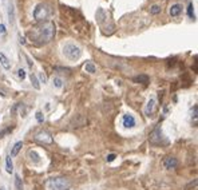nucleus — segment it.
<instances>
[{
	"instance_id": "obj_1",
	"label": "nucleus",
	"mask_w": 198,
	"mask_h": 190,
	"mask_svg": "<svg viewBox=\"0 0 198 190\" xmlns=\"http://www.w3.org/2000/svg\"><path fill=\"white\" fill-rule=\"evenodd\" d=\"M27 36L35 46H44L51 42L55 36V24L50 20H46L42 24L31 28L27 32Z\"/></svg>"
},
{
	"instance_id": "obj_2",
	"label": "nucleus",
	"mask_w": 198,
	"mask_h": 190,
	"mask_svg": "<svg viewBox=\"0 0 198 190\" xmlns=\"http://www.w3.org/2000/svg\"><path fill=\"white\" fill-rule=\"evenodd\" d=\"M63 54L66 58H68L70 60H78L82 56V50L74 43H67L63 47Z\"/></svg>"
},
{
	"instance_id": "obj_3",
	"label": "nucleus",
	"mask_w": 198,
	"mask_h": 190,
	"mask_svg": "<svg viewBox=\"0 0 198 190\" xmlns=\"http://www.w3.org/2000/svg\"><path fill=\"white\" fill-rule=\"evenodd\" d=\"M50 13H51V10H50V7L47 6V4L44 3H40L38 4L36 7L34 8V19L36 21H46V19L50 16Z\"/></svg>"
},
{
	"instance_id": "obj_4",
	"label": "nucleus",
	"mask_w": 198,
	"mask_h": 190,
	"mask_svg": "<svg viewBox=\"0 0 198 190\" xmlns=\"http://www.w3.org/2000/svg\"><path fill=\"white\" fill-rule=\"evenodd\" d=\"M68 186H70V181L63 177L52 178L48 181V188L51 190H66L68 189Z\"/></svg>"
},
{
	"instance_id": "obj_5",
	"label": "nucleus",
	"mask_w": 198,
	"mask_h": 190,
	"mask_svg": "<svg viewBox=\"0 0 198 190\" xmlns=\"http://www.w3.org/2000/svg\"><path fill=\"white\" fill-rule=\"evenodd\" d=\"M35 139H36L39 143H43V145H51L54 142L52 137L47 133V131H40V133H38Z\"/></svg>"
},
{
	"instance_id": "obj_6",
	"label": "nucleus",
	"mask_w": 198,
	"mask_h": 190,
	"mask_svg": "<svg viewBox=\"0 0 198 190\" xmlns=\"http://www.w3.org/2000/svg\"><path fill=\"white\" fill-rule=\"evenodd\" d=\"M155 108H157V101L154 98H150L147 101V103H146V107H145V114L147 115V116H150V115H153L155 112Z\"/></svg>"
},
{
	"instance_id": "obj_7",
	"label": "nucleus",
	"mask_w": 198,
	"mask_h": 190,
	"mask_svg": "<svg viewBox=\"0 0 198 190\" xmlns=\"http://www.w3.org/2000/svg\"><path fill=\"white\" fill-rule=\"evenodd\" d=\"M148 141H150V143H154V145H159L162 142V133L159 127H157L153 133L150 134V137H148Z\"/></svg>"
},
{
	"instance_id": "obj_8",
	"label": "nucleus",
	"mask_w": 198,
	"mask_h": 190,
	"mask_svg": "<svg viewBox=\"0 0 198 190\" xmlns=\"http://www.w3.org/2000/svg\"><path fill=\"white\" fill-rule=\"evenodd\" d=\"M182 10H183L182 4L181 3H175V4H173V6L169 8V13H170V16H172V17H177V16H179L182 13Z\"/></svg>"
},
{
	"instance_id": "obj_9",
	"label": "nucleus",
	"mask_w": 198,
	"mask_h": 190,
	"mask_svg": "<svg viewBox=\"0 0 198 190\" xmlns=\"http://www.w3.org/2000/svg\"><path fill=\"white\" fill-rule=\"evenodd\" d=\"M163 166L166 169H175L178 166V161L174 157H166L163 159Z\"/></svg>"
},
{
	"instance_id": "obj_10",
	"label": "nucleus",
	"mask_w": 198,
	"mask_h": 190,
	"mask_svg": "<svg viewBox=\"0 0 198 190\" xmlns=\"http://www.w3.org/2000/svg\"><path fill=\"white\" fill-rule=\"evenodd\" d=\"M122 123L125 127H134V126H135V118L130 114H126V115H123Z\"/></svg>"
},
{
	"instance_id": "obj_11",
	"label": "nucleus",
	"mask_w": 198,
	"mask_h": 190,
	"mask_svg": "<svg viewBox=\"0 0 198 190\" xmlns=\"http://www.w3.org/2000/svg\"><path fill=\"white\" fill-rule=\"evenodd\" d=\"M0 64L3 66V69L4 70H10L11 69V62H10V59L4 55L3 52H0Z\"/></svg>"
},
{
	"instance_id": "obj_12",
	"label": "nucleus",
	"mask_w": 198,
	"mask_h": 190,
	"mask_svg": "<svg viewBox=\"0 0 198 190\" xmlns=\"http://www.w3.org/2000/svg\"><path fill=\"white\" fill-rule=\"evenodd\" d=\"M8 20H10L11 24L15 23V8H13V3H10V6H8Z\"/></svg>"
},
{
	"instance_id": "obj_13",
	"label": "nucleus",
	"mask_w": 198,
	"mask_h": 190,
	"mask_svg": "<svg viewBox=\"0 0 198 190\" xmlns=\"http://www.w3.org/2000/svg\"><path fill=\"white\" fill-rule=\"evenodd\" d=\"M21 147H23V142H21V141L16 142L15 145H13L12 150H11V157H16L17 154H19V151L21 150Z\"/></svg>"
},
{
	"instance_id": "obj_14",
	"label": "nucleus",
	"mask_w": 198,
	"mask_h": 190,
	"mask_svg": "<svg viewBox=\"0 0 198 190\" xmlns=\"http://www.w3.org/2000/svg\"><path fill=\"white\" fill-rule=\"evenodd\" d=\"M133 80H134L135 83L147 84V83H148V76H147V75H138V76H134Z\"/></svg>"
},
{
	"instance_id": "obj_15",
	"label": "nucleus",
	"mask_w": 198,
	"mask_h": 190,
	"mask_svg": "<svg viewBox=\"0 0 198 190\" xmlns=\"http://www.w3.org/2000/svg\"><path fill=\"white\" fill-rule=\"evenodd\" d=\"M84 71L88 72V74H94V72L97 71V67L94 66V63L91 62H87L86 64H84Z\"/></svg>"
},
{
	"instance_id": "obj_16",
	"label": "nucleus",
	"mask_w": 198,
	"mask_h": 190,
	"mask_svg": "<svg viewBox=\"0 0 198 190\" xmlns=\"http://www.w3.org/2000/svg\"><path fill=\"white\" fill-rule=\"evenodd\" d=\"M6 170H7V173H12L13 171V165H12V161H11L10 155L6 158Z\"/></svg>"
},
{
	"instance_id": "obj_17",
	"label": "nucleus",
	"mask_w": 198,
	"mask_h": 190,
	"mask_svg": "<svg viewBox=\"0 0 198 190\" xmlns=\"http://www.w3.org/2000/svg\"><path fill=\"white\" fill-rule=\"evenodd\" d=\"M15 186H16V190H23V182H21V179L19 175H15Z\"/></svg>"
},
{
	"instance_id": "obj_18",
	"label": "nucleus",
	"mask_w": 198,
	"mask_h": 190,
	"mask_svg": "<svg viewBox=\"0 0 198 190\" xmlns=\"http://www.w3.org/2000/svg\"><path fill=\"white\" fill-rule=\"evenodd\" d=\"M159 12H161V7L158 4H154V6L150 7V13H153V15H158Z\"/></svg>"
},
{
	"instance_id": "obj_19",
	"label": "nucleus",
	"mask_w": 198,
	"mask_h": 190,
	"mask_svg": "<svg viewBox=\"0 0 198 190\" xmlns=\"http://www.w3.org/2000/svg\"><path fill=\"white\" fill-rule=\"evenodd\" d=\"M31 83L34 84V87L39 90L40 88V86H39V82H38V78H36V75H34V74H31Z\"/></svg>"
},
{
	"instance_id": "obj_20",
	"label": "nucleus",
	"mask_w": 198,
	"mask_h": 190,
	"mask_svg": "<svg viewBox=\"0 0 198 190\" xmlns=\"http://www.w3.org/2000/svg\"><path fill=\"white\" fill-rule=\"evenodd\" d=\"M193 8H194V6H193V3H189V7H187V15L190 19H194V11H193Z\"/></svg>"
},
{
	"instance_id": "obj_21",
	"label": "nucleus",
	"mask_w": 198,
	"mask_h": 190,
	"mask_svg": "<svg viewBox=\"0 0 198 190\" xmlns=\"http://www.w3.org/2000/svg\"><path fill=\"white\" fill-rule=\"evenodd\" d=\"M54 86H55L56 88H62L63 86V80L60 78H54Z\"/></svg>"
},
{
	"instance_id": "obj_22",
	"label": "nucleus",
	"mask_w": 198,
	"mask_h": 190,
	"mask_svg": "<svg viewBox=\"0 0 198 190\" xmlns=\"http://www.w3.org/2000/svg\"><path fill=\"white\" fill-rule=\"evenodd\" d=\"M28 157H31V158L34 157V161L35 162H39V155L35 151H28Z\"/></svg>"
},
{
	"instance_id": "obj_23",
	"label": "nucleus",
	"mask_w": 198,
	"mask_h": 190,
	"mask_svg": "<svg viewBox=\"0 0 198 190\" xmlns=\"http://www.w3.org/2000/svg\"><path fill=\"white\" fill-rule=\"evenodd\" d=\"M17 76H19V78L23 80L24 78H26V71L23 70V69H20V70H17Z\"/></svg>"
},
{
	"instance_id": "obj_24",
	"label": "nucleus",
	"mask_w": 198,
	"mask_h": 190,
	"mask_svg": "<svg viewBox=\"0 0 198 190\" xmlns=\"http://www.w3.org/2000/svg\"><path fill=\"white\" fill-rule=\"evenodd\" d=\"M36 121L39 122V123H42V122L44 121V116H43V114H42L40 111H38V112H36Z\"/></svg>"
},
{
	"instance_id": "obj_25",
	"label": "nucleus",
	"mask_w": 198,
	"mask_h": 190,
	"mask_svg": "<svg viewBox=\"0 0 198 190\" xmlns=\"http://www.w3.org/2000/svg\"><path fill=\"white\" fill-rule=\"evenodd\" d=\"M197 111H198V107L194 106V110H193V112H191V116L194 118V121H197Z\"/></svg>"
},
{
	"instance_id": "obj_26",
	"label": "nucleus",
	"mask_w": 198,
	"mask_h": 190,
	"mask_svg": "<svg viewBox=\"0 0 198 190\" xmlns=\"http://www.w3.org/2000/svg\"><path fill=\"white\" fill-rule=\"evenodd\" d=\"M115 158H116L115 154H109V155H107V162H112V161L115 159Z\"/></svg>"
},
{
	"instance_id": "obj_27",
	"label": "nucleus",
	"mask_w": 198,
	"mask_h": 190,
	"mask_svg": "<svg viewBox=\"0 0 198 190\" xmlns=\"http://www.w3.org/2000/svg\"><path fill=\"white\" fill-rule=\"evenodd\" d=\"M39 79L42 80V83H46V76L43 75V72H42V74H39Z\"/></svg>"
},
{
	"instance_id": "obj_28",
	"label": "nucleus",
	"mask_w": 198,
	"mask_h": 190,
	"mask_svg": "<svg viewBox=\"0 0 198 190\" xmlns=\"http://www.w3.org/2000/svg\"><path fill=\"white\" fill-rule=\"evenodd\" d=\"M0 34H6V27H4V24H0Z\"/></svg>"
},
{
	"instance_id": "obj_29",
	"label": "nucleus",
	"mask_w": 198,
	"mask_h": 190,
	"mask_svg": "<svg viewBox=\"0 0 198 190\" xmlns=\"http://www.w3.org/2000/svg\"><path fill=\"white\" fill-rule=\"evenodd\" d=\"M20 43H21V44H26V40H24L23 38H20Z\"/></svg>"
},
{
	"instance_id": "obj_30",
	"label": "nucleus",
	"mask_w": 198,
	"mask_h": 190,
	"mask_svg": "<svg viewBox=\"0 0 198 190\" xmlns=\"http://www.w3.org/2000/svg\"><path fill=\"white\" fill-rule=\"evenodd\" d=\"M0 190H3V189H0Z\"/></svg>"
},
{
	"instance_id": "obj_31",
	"label": "nucleus",
	"mask_w": 198,
	"mask_h": 190,
	"mask_svg": "<svg viewBox=\"0 0 198 190\" xmlns=\"http://www.w3.org/2000/svg\"><path fill=\"white\" fill-rule=\"evenodd\" d=\"M66 190H67V189H66Z\"/></svg>"
}]
</instances>
